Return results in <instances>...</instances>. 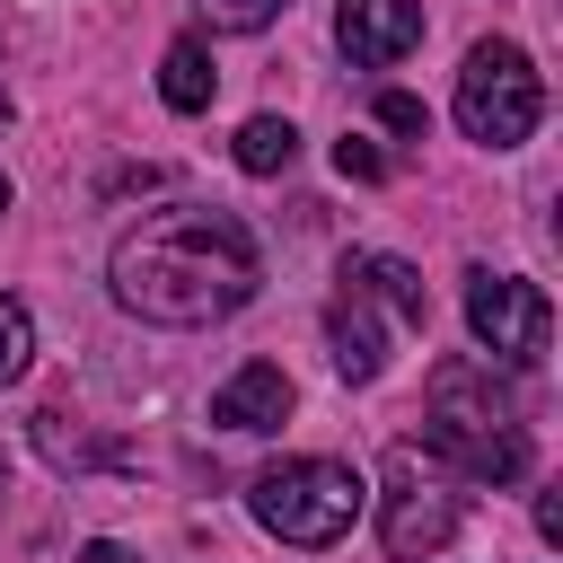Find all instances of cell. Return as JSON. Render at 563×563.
I'll return each mask as SVG.
<instances>
[{"label": "cell", "mask_w": 563, "mask_h": 563, "mask_svg": "<svg viewBox=\"0 0 563 563\" xmlns=\"http://www.w3.org/2000/svg\"><path fill=\"white\" fill-rule=\"evenodd\" d=\"M431 317V290L405 255H343L334 273V299H325V343H334V369L352 387H369L387 369V343L396 325H422Z\"/></svg>", "instance_id": "obj_3"}, {"label": "cell", "mask_w": 563, "mask_h": 563, "mask_svg": "<svg viewBox=\"0 0 563 563\" xmlns=\"http://www.w3.org/2000/svg\"><path fill=\"white\" fill-rule=\"evenodd\" d=\"M26 361H35V317H26L18 299H0V387L26 378Z\"/></svg>", "instance_id": "obj_14"}, {"label": "cell", "mask_w": 563, "mask_h": 563, "mask_svg": "<svg viewBox=\"0 0 563 563\" xmlns=\"http://www.w3.org/2000/svg\"><path fill=\"white\" fill-rule=\"evenodd\" d=\"M79 563H132V545H114V537H88V545H79Z\"/></svg>", "instance_id": "obj_18"}, {"label": "cell", "mask_w": 563, "mask_h": 563, "mask_svg": "<svg viewBox=\"0 0 563 563\" xmlns=\"http://www.w3.org/2000/svg\"><path fill=\"white\" fill-rule=\"evenodd\" d=\"M0 123H9V97H0Z\"/></svg>", "instance_id": "obj_20"}, {"label": "cell", "mask_w": 563, "mask_h": 563, "mask_svg": "<svg viewBox=\"0 0 563 563\" xmlns=\"http://www.w3.org/2000/svg\"><path fill=\"white\" fill-rule=\"evenodd\" d=\"M537 537L563 545V493H537Z\"/></svg>", "instance_id": "obj_17"}, {"label": "cell", "mask_w": 563, "mask_h": 563, "mask_svg": "<svg viewBox=\"0 0 563 563\" xmlns=\"http://www.w3.org/2000/svg\"><path fill=\"white\" fill-rule=\"evenodd\" d=\"M246 510H255V528H273L282 545H334V537H352V519L369 510V484L343 466V457H282V466H264L255 484H246Z\"/></svg>", "instance_id": "obj_4"}, {"label": "cell", "mask_w": 563, "mask_h": 563, "mask_svg": "<svg viewBox=\"0 0 563 563\" xmlns=\"http://www.w3.org/2000/svg\"><path fill=\"white\" fill-rule=\"evenodd\" d=\"M378 537H387V554H396V563H413V554H440V545L457 537V493H449L440 475H422V466H413V449H396V457H387Z\"/></svg>", "instance_id": "obj_7"}, {"label": "cell", "mask_w": 563, "mask_h": 563, "mask_svg": "<svg viewBox=\"0 0 563 563\" xmlns=\"http://www.w3.org/2000/svg\"><path fill=\"white\" fill-rule=\"evenodd\" d=\"M255 282H264V255H255L246 220H229L211 202L150 211L141 229L114 238V264H106L114 308H132L150 325H220L255 299Z\"/></svg>", "instance_id": "obj_1"}, {"label": "cell", "mask_w": 563, "mask_h": 563, "mask_svg": "<svg viewBox=\"0 0 563 563\" xmlns=\"http://www.w3.org/2000/svg\"><path fill=\"white\" fill-rule=\"evenodd\" d=\"M537 114H545L537 62H528L510 35H484V44L466 53V70H457V132L484 141V150H519V141L537 132Z\"/></svg>", "instance_id": "obj_5"}, {"label": "cell", "mask_w": 563, "mask_h": 563, "mask_svg": "<svg viewBox=\"0 0 563 563\" xmlns=\"http://www.w3.org/2000/svg\"><path fill=\"white\" fill-rule=\"evenodd\" d=\"M378 123H387V132H405V141H422V123H431V114H422V97L387 88V97H378Z\"/></svg>", "instance_id": "obj_16"}, {"label": "cell", "mask_w": 563, "mask_h": 563, "mask_svg": "<svg viewBox=\"0 0 563 563\" xmlns=\"http://www.w3.org/2000/svg\"><path fill=\"white\" fill-rule=\"evenodd\" d=\"M211 422H220V431H282V422H290V378H282V361L229 369L220 396H211Z\"/></svg>", "instance_id": "obj_9"}, {"label": "cell", "mask_w": 563, "mask_h": 563, "mask_svg": "<svg viewBox=\"0 0 563 563\" xmlns=\"http://www.w3.org/2000/svg\"><path fill=\"white\" fill-rule=\"evenodd\" d=\"M211 88H220V70H211V53H202L194 35H176V44L158 53V97H167L176 114H202V106H211Z\"/></svg>", "instance_id": "obj_10"}, {"label": "cell", "mask_w": 563, "mask_h": 563, "mask_svg": "<svg viewBox=\"0 0 563 563\" xmlns=\"http://www.w3.org/2000/svg\"><path fill=\"white\" fill-rule=\"evenodd\" d=\"M0 493H9V466H0Z\"/></svg>", "instance_id": "obj_21"}, {"label": "cell", "mask_w": 563, "mask_h": 563, "mask_svg": "<svg viewBox=\"0 0 563 563\" xmlns=\"http://www.w3.org/2000/svg\"><path fill=\"white\" fill-rule=\"evenodd\" d=\"M290 158H299L290 114H246V123H238V167H246V176H282Z\"/></svg>", "instance_id": "obj_12"}, {"label": "cell", "mask_w": 563, "mask_h": 563, "mask_svg": "<svg viewBox=\"0 0 563 563\" xmlns=\"http://www.w3.org/2000/svg\"><path fill=\"white\" fill-rule=\"evenodd\" d=\"M334 167H343L352 185H378V176H387V150L361 141V132H343V141H334Z\"/></svg>", "instance_id": "obj_15"}, {"label": "cell", "mask_w": 563, "mask_h": 563, "mask_svg": "<svg viewBox=\"0 0 563 563\" xmlns=\"http://www.w3.org/2000/svg\"><path fill=\"white\" fill-rule=\"evenodd\" d=\"M35 449H44L53 466H114V457H123L114 440H88L70 405H44V413H35Z\"/></svg>", "instance_id": "obj_11"}, {"label": "cell", "mask_w": 563, "mask_h": 563, "mask_svg": "<svg viewBox=\"0 0 563 563\" xmlns=\"http://www.w3.org/2000/svg\"><path fill=\"white\" fill-rule=\"evenodd\" d=\"M422 449L449 457L466 484H519L528 475V405L501 378V361H440L431 369V422Z\"/></svg>", "instance_id": "obj_2"}, {"label": "cell", "mask_w": 563, "mask_h": 563, "mask_svg": "<svg viewBox=\"0 0 563 563\" xmlns=\"http://www.w3.org/2000/svg\"><path fill=\"white\" fill-rule=\"evenodd\" d=\"M0 211H9V176H0Z\"/></svg>", "instance_id": "obj_19"}, {"label": "cell", "mask_w": 563, "mask_h": 563, "mask_svg": "<svg viewBox=\"0 0 563 563\" xmlns=\"http://www.w3.org/2000/svg\"><path fill=\"white\" fill-rule=\"evenodd\" d=\"M194 9L211 18V35H264L282 18V0H194Z\"/></svg>", "instance_id": "obj_13"}, {"label": "cell", "mask_w": 563, "mask_h": 563, "mask_svg": "<svg viewBox=\"0 0 563 563\" xmlns=\"http://www.w3.org/2000/svg\"><path fill=\"white\" fill-rule=\"evenodd\" d=\"M466 325H475L484 361H501V369H537L545 343H554V308H545V290L519 282V273H493V264L466 273Z\"/></svg>", "instance_id": "obj_6"}, {"label": "cell", "mask_w": 563, "mask_h": 563, "mask_svg": "<svg viewBox=\"0 0 563 563\" xmlns=\"http://www.w3.org/2000/svg\"><path fill=\"white\" fill-rule=\"evenodd\" d=\"M334 44L352 70H387L422 44V0H334Z\"/></svg>", "instance_id": "obj_8"}]
</instances>
